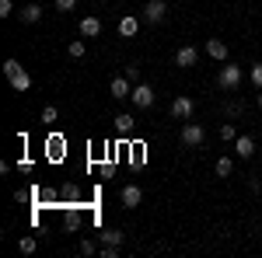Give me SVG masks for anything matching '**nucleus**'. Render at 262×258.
I'll return each mask as SVG.
<instances>
[{
  "label": "nucleus",
  "instance_id": "nucleus-1",
  "mask_svg": "<svg viewBox=\"0 0 262 258\" xmlns=\"http://www.w3.org/2000/svg\"><path fill=\"white\" fill-rule=\"evenodd\" d=\"M4 77H7V84H11L18 95H25V91L32 87V74H28L18 60H4Z\"/></svg>",
  "mask_w": 262,
  "mask_h": 258
},
{
  "label": "nucleus",
  "instance_id": "nucleus-2",
  "mask_svg": "<svg viewBox=\"0 0 262 258\" xmlns=\"http://www.w3.org/2000/svg\"><path fill=\"white\" fill-rule=\"evenodd\" d=\"M242 80H245V66H238V63H224L217 70V87L221 91H238Z\"/></svg>",
  "mask_w": 262,
  "mask_h": 258
},
{
  "label": "nucleus",
  "instance_id": "nucleus-3",
  "mask_svg": "<svg viewBox=\"0 0 262 258\" xmlns=\"http://www.w3.org/2000/svg\"><path fill=\"white\" fill-rule=\"evenodd\" d=\"M164 14H168V4H164V0H147V4H143V14H140V18L147 21V25H161Z\"/></svg>",
  "mask_w": 262,
  "mask_h": 258
},
{
  "label": "nucleus",
  "instance_id": "nucleus-4",
  "mask_svg": "<svg viewBox=\"0 0 262 258\" xmlns=\"http://www.w3.org/2000/svg\"><path fill=\"white\" fill-rule=\"evenodd\" d=\"M129 101H133V108H150L154 105V87L150 84H133V95H129Z\"/></svg>",
  "mask_w": 262,
  "mask_h": 258
},
{
  "label": "nucleus",
  "instance_id": "nucleus-5",
  "mask_svg": "<svg viewBox=\"0 0 262 258\" xmlns=\"http://www.w3.org/2000/svg\"><path fill=\"white\" fill-rule=\"evenodd\" d=\"M203 139H206V129H203L200 122H185L182 126V143L185 147H200Z\"/></svg>",
  "mask_w": 262,
  "mask_h": 258
},
{
  "label": "nucleus",
  "instance_id": "nucleus-6",
  "mask_svg": "<svg viewBox=\"0 0 262 258\" xmlns=\"http://www.w3.org/2000/svg\"><path fill=\"white\" fill-rule=\"evenodd\" d=\"M108 95H112L116 101H126L129 95H133V80L126 77V74H122V77H116L112 84H108Z\"/></svg>",
  "mask_w": 262,
  "mask_h": 258
},
{
  "label": "nucleus",
  "instance_id": "nucleus-7",
  "mask_svg": "<svg viewBox=\"0 0 262 258\" xmlns=\"http://www.w3.org/2000/svg\"><path fill=\"white\" fill-rule=\"evenodd\" d=\"M192 112H196V101L189 98V95H179V98L171 101V115L175 119H189Z\"/></svg>",
  "mask_w": 262,
  "mask_h": 258
},
{
  "label": "nucleus",
  "instance_id": "nucleus-8",
  "mask_svg": "<svg viewBox=\"0 0 262 258\" xmlns=\"http://www.w3.org/2000/svg\"><path fill=\"white\" fill-rule=\"evenodd\" d=\"M203 49H206V56H210L213 63H227V42L224 39H206Z\"/></svg>",
  "mask_w": 262,
  "mask_h": 258
},
{
  "label": "nucleus",
  "instance_id": "nucleus-9",
  "mask_svg": "<svg viewBox=\"0 0 262 258\" xmlns=\"http://www.w3.org/2000/svg\"><path fill=\"white\" fill-rule=\"evenodd\" d=\"M196 60H200V53H196L192 45H182L179 53H175V66H182V70H189V66H196Z\"/></svg>",
  "mask_w": 262,
  "mask_h": 258
},
{
  "label": "nucleus",
  "instance_id": "nucleus-10",
  "mask_svg": "<svg viewBox=\"0 0 262 258\" xmlns=\"http://www.w3.org/2000/svg\"><path fill=\"white\" fill-rule=\"evenodd\" d=\"M119 199H122V206H126V209H137V206L143 202V192L137 189V185H126V189L119 192Z\"/></svg>",
  "mask_w": 262,
  "mask_h": 258
},
{
  "label": "nucleus",
  "instance_id": "nucleus-11",
  "mask_svg": "<svg viewBox=\"0 0 262 258\" xmlns=\"http://www.w3.org/2000/svg\"><path fill=\"white\" fill-rule=\"evenodd\" d=\"M63 227H67V230H77V227H81V209H77V202H67V209H63Z\"/></svg>",
  "mask_w": 262,
  "mask_h": 258
},
{
  "label": "nucleus",
  "instance_id": "nucleus-12",
  "mask_svg": "<svg viewBox=\"0 0 262 258\" xmlns=\"http://www.w3.org/2000/svg\"><path fill=\"white\" fill-rule=\"evenodd\" d=\"M234 154H238L242 160H248L252 154H255V139H252V136H238V139H234Z\"/></svg>",
  "mask_w": 262,
  "mask_h": 258
},
{
  "label": "nucleus",
  "instance_id": "nucleus-13",
  "mask_svg": "<svg viewBox=\"0 0 262 258\" xmlns=\"http://www.w3.org/2000/svg\"><path fill=\"white\" fill-rule=\"evenodd\" d=\"M101 35V21L98 18H81V39H98Z\"/></svg>",
  "mask_w": 262,
  "mask_h": 258
},
{
  "label": "nucleus",
  "instance_id": "nucleus-14",
  "mask_svg": "<svg viewBox=\"0 0 262 258\" xmlns=\"http://www.w3.org/2000/svg\"><path fill=\"white\" fill-rule=\"evenodd\" d=\"M137 32H140V18H133V14H126V18L119 21V35H122V39H133Z\"/></svg>",
  "mask_w": 262,
  "mask_h": 258
},
{
  "label": "nucleus",
  "instance_id": "nucleus-15",
  "mask_svg": "<svg viewBox=\"0 0 262 258\" xmlns=\"http://www.w3.org/2000/svg\"><path fill=\"white\" fill-rule=\"evenodd\" d=\"M46 157L49 160H63V136H49L46 139Z\"/></svg>",
  "mask_w": 262,
  "mask_h": 258
},
{
  "label": "nucleus",
  "instance_id": "nucleus-16",
  "mask_svg": "<svg viewBox=\"0 0 262 258\" xmlns=\"http://www.w3.org/2000/svg\"><path fill=\"white\" fill-rule=\"evenodd\" d=\"M39 18H42V7H39V4H25V7H21V21H25V25H35Z\"/></svg>",
  "mask_w": 262,
  "mask_h": 258
},
{
  "label": "nucleus",
  "instance_id": "nucleus-17",
  "mask_svg": "<svg viewBox=\"0 0 262 258\" xmlns=\"http://www.w3.org/2000/svg\"><path fill=\"white\" fill-rule=\"evenodd\" d=\"M213 171H217V178H231V175H234V160L231 157H217Z\"/></svg>",
  "mask_w": 262,
  "mask_h": 258
},
{
  "label": "nucleus",
  "instance_id": "nucleus-18",
  "mask_svg": "<svg viewBox=\"0 0 262 258\" xmlns=\"http://www.w3.org/2000/svg\"><path fill=\"white\" fill-rule=\"evenodd\" d=\"M60 199L63 202H77V199H81V189H77L74 181H63L60 185Z\"/></svg>",
  "mask_w": 262,
  "mask_h": 258
},
{
  "label": "nucleus",
  "instance_id": "nucleus-19",
  "mask_svg": "<svg viewBox=\"0 0 262 258\" xmlns=\"http://www.w3.org/2000/svg\"><path fill=\"white\" fill-rule=\"evenodd\" d=\"M116 133H119V136H129V133H133V115H129V112L116 115Z\"/></svg>",
  "mask_w": 262,
  "mask_h": 258
},
{
  "label": "nucleus",
  "instance_id": "nucleus-20",
  "mask_svg": "<svg viewBox=\"0 0 262 258\" xmlns=\"http://www.w3.org/2000/svg\"><path fill=\"white\" fill-rule=\"evenodd\" d=\"M101 244H119V248H122V230H116V227L101 230Z\"/></svg>",
  "mask_w": 262,
  "mask_h": 258
},
{
  "label": "nucleus",
  "instance_id": "nucleus-21",
  "mask_svg": "<svg viewBox=\"0 0 262 258\" xmlns=\"http://www.w3.org/2000/svg\"><path fill=\"white\" fill-rule=\"evenodd\" d=\"M35 248H39V244H35V238H32V234H21V241H18V251H21V255H32Z\"/></svg>",
  "mask_w": 262,
  "mask_h": 258
},
{
  "label": "nucleus",
  "instance_id": "nucleus-22",
  "mask_svg": "<svg viewBox=\"0 0 262 258\" xmlns=\"http://www.w3.org/2000/svg\"><path fill=\"white\" fill-rule=\"evenodd\" d=\"M67 53H70L74 60H84V53H88V45H84V39H74L70 45H67Z\"/></svg>",
  "mask_w": 262,
  "mask_h": 258
},
{
  "label": "nucleus",
  "instance_id": "nucleus-23",
  "mask_svg": "<svg viewBox=\"0 0 262 258\" xmlns=\"http://www.w3.org/2000/svg\"><path fill=\"white\" fill-rule=\"evenodd\" d=\"M56 119H60L56 105H46V108H42V115H39V122H46V126H49V122H56Z\"/></svg>",
  "mask_w": 262,
  "mask_h": 258
},
{
  "label": "nucleus",
  "instance_id": "nucleus-24",
  "mask_svg": "<svg viewBox=\"0 0 262 258\" xmlns=\"http://www.w3.org/2000/svg\"><path fill=\"white\" fill-rule=\"evenodd\" d=\"M221 139H224V143H234V139H238V129H234L231 122H224V126H221Z\"/></svg>",
  "mask_w": 262,
  "mask_h": 258
},
{
  "label": "nucleus",
  "instance_id": "nucleus-25",
  "mask_svg": "<svg viewBox=\"0 0 262 258\" xmlns=\"http://www.w3.org/2000/svg\"><path fill=\"white\" fill-rule=\"evenodd\" d=\"M248 77H252V84H255V87L262 91V63H255V66L248 70Z\"/></svg>",
  "mask_w": 262,
  "mask_h": 258
},
{
  "label": "nucleus",
  "instance_id": "nucleus-26",
  "mask_svg": "<svg viewBox=\"0 0 262 258\" xmlns=\"http://www.w3.org/2000/svg\"><path fill=\"white\" fill-rule=\"evenodd\" d=\"M122 74H126V77L133 80V84H140V66H137V63H129V66H126Z\"/></svg>",
  "mask_w": 262,
  "mask_h": 258
},
{
  "label": "nucleus",
  "instance_id": "nucleus-27",
  "mask_svg": "<svg viewBox=\"0 0 262 258\" xmlns=\"http://www.w3.org/2000/svg\"><path fill=\"white\" fill-rule=\"evenodd\" d=\"M14 14V0H0V18H11Z\"/></svg>",
  "mask_w": 262,
  "mask_h": 258
},
{
  "label": "nucleus",
  "instance_id": "nucleus-28",
  "mask_svg": "<svg viewBox=\"0 0 262 258\" xmlns=\"http://www.w3.org/2000/svg\"><path fill=\"white\" fill-rule=\"evenodd\" d=\"M53 4H56V11H63V14H67V11H74V7H77V0H53Z\"/></svg>",
  "mask_w": 262,
  "mask_h": 258
},
{
  "label": "nucleus",
  "instance_id": "nucleus-29",
  "mask_svg": "<svg viewBox=\"0 0 262 258\" xmlns=\"http://www.w3.org/2000/svg\"><path fill=\"white\" fill-rule=\"evenodd\" d=\"M129 164H143V147H140V143L133 147V154H129Z\"/></svg>",
  "mask_w": 262,
  "mask_h": 258
},
{
  "label": "nucleus",
  "instance_id": "nucleus-30",
  "mask_svg": "<svg viewBox=\"0 0 262 258\" xmlns=\"http://www.w3.org/2000/svg\"><path fill=\"white\" fill-rule=\"evenodd\" d=\"M98 248H95V241H81V255H95Z\"/></svg>",
  "mask_w": 262,
  "mask_h": 258
},
{
  "label": "nucleus",
  "instance_id": "nucleus-31",
  "mask_svg": "<svg viewBox=\"0 0 262 258\" xmlns=\"http://www.w3.org/2000/svg\"><path fill=\"white\" fill-rule=\"evenodd\" d=\"M32 168H35V164H32L28 157H21V160H18V171H25V175H32Z\"/></svg>",
  "mask_w": 262,
  "mask_h": 258
},
{
  "label": "nucleus",
  "instance_id": "nucleus-32",
  "mask_svg": "<svg viewBox=\"0 0 262 258\" xmlns=\"http://www.w3.org/2000/svg\"><path fill=\"white\" fill-rule=\"evenodd\" d=\"M255 101H259V108H262V91H259V98H255Z\"/></svg>",
  "mask_w": 262,
  "mask_h": 258
},
{
  "label": "nucleus",
  "instance_id": "nucleus-33",
  "mask_svg": "<svg viewBox=\"0 0 262 258\" xmlns=\"http://www.w3.org/2000/svg\"><path fill=\"white\" fill-rule=\"evenodd\" d=\"M98 4H105V0H98Z\"/></svg>",
  "mask_w": 262,
  "mask_h": 258
}]
</instances>
